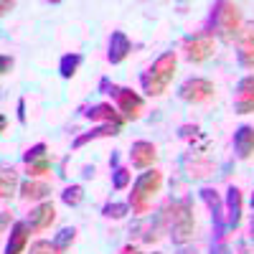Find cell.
I'll return each instance as SVG.
<instances>
[{
  "mask_svg": "<svg viewBox=\"0 0 254 254\" xmlns=\"http://www.w3.org/2000/svg\"><path fill=\"white\" fill-rule=\"evenodd\" d=\"M244 28V18H242V8L237 3L229 0H219L211 5V15H208V33L224 41V44H234Z\"/></svg>",
  "mask_w": 254,
  "mask_h": 254,
  "instance_id": "obj_1",
  "label": "cell"
},
{
  "mask_svg": "<svg viewBox=\"0 0 254 254\" xmlns=\"http://www.w3.org/2000/svg\"><path fill=\"white\" fill-rule=\"evenodd\" d=\"M163 216L168 221V234H171L173 244L186 247L190 239H193L196 219H193V201H190V198L171 201L163 208Z\"/></svg>",
  "mask_w": 254,
  "mask_h": 254,
  "instance_id": "obj_2",
  "label": "cell"
},
{
  "mask_svg": "<svg viewBox=\"0 0 254 254\" xmlns=\"http://www.w3.org/2000/svg\"><path fill=\"white\" fill-rule=\"evenodd\" d=\"M176 66H178V56L176 51H165L160 54L153 64L150 69L142 71L140 76V87L147 97H163L168 92V87H171V81L176 76Z\"/></svg>",
  "mask_w": 254,
  "mask_h": 254,
  "instance_id": "obj_3",
  "label": "cell"
},
{
  "mask_svg": "<svg viewBox=\"0 0 254 254\" xmlns=\"http://www.w3.org/2000/svg\"><path fill=\"white\" fill-rule=\"evenodd\" d=\"M160 186H163V173L158 171V168H150V171H145V173L137 176V181L132 183L130 201H127L135 216L150 214L153 198H155V193H160Z\"/></svg>",
  "mask_w": 254,
  "mask_h": 254,
  "instance_id": "obj_4",
  "label": "cell"
},
{
  "mask_svg": "<svg viewBox=\"0 0 254 254\" xmlns=\"http://www.w3.org/2000/svg\"><path fill=\"white\" fill-rule=\"evenodd\" d=\"M214 51H216V38L211 36L208 31H201V33H196V36L183 38V56H186V61H190V64H203V61H208L211 56H214Z\"/></svg>",
  "mask_w": 254,
  "mask_h": 254,
  "instance_id": "obj_5",
  "label": "cell"
},
{
  "mask_svg": "<svg viewBox=\"0 0 254 254\" xmlns=\"http://www.w3.org/2000/svg\"><path fill=\"white\" fill-rule=\"evenodd\" d=\"M214 94H216V87L206 76H190L178 87V97L188 104H203L208 99H214Z\"/></svg>",
  "mask_w": 254,
  "mask_h": 254,
  "instance_id": "obj_6",
  "label": "cell"
},
{
  "mask_svg": "<svg viewBox=\"0 0 254 254\" xmlns=\"http://www.w3.org/2000/svg\"><path fill=\"white\" fill-rule=\"evenodd\" d=\"M110 94L115 97L117 110H120V115H122L127 122H135V120L142 117V112H145V99H142L137 92L127 89V87H115V84H112Z\"/></svg>",
  "mask_w": 254,
  "mask_h": 254,
  "instance_id": "obj_7",
  "label": "cell"
},
{
  "mask_svg": "<svg viewBox=\"0 0 254 254\" xmlns=\"http://www.w3.org/2000/svg\"><path fill=\"white\" fill-rule=\"evenodd\" d=\"M201 198H203V203L211 211V219H214V226H216V239H224L229 226H226V214H224L221 196L216 193V188H201Z\"/></svg>",
  "mask_w": 254,
  "mask_h": 254,
  "instance_id": "obj_8",
  "label": "cell"
},
{
  "mask_svg": "<svg viewBox=\"0 0 254 254\" xmlns=\"http://www.w3.org/2000/svg\"><path fill=\"white\" fill-rule=\"evenodd\" d=\"M158 160V147L150 140H135L130 147V163L135 171H150Z\"/></svg>",
  "mask_w": 254,
  "mask_h": 254,
  "instance_id": "obj_9",
  "label": "cell"
},
{
  "mask_svg": "<svg viewBox=\"0 0 254 254\" xmlns=\"http://www.w3.org/2000/svg\"><path fill=\"white\" fill-rule=\"evenodd\" d=\"M234 112L237 115H252L254 112V74H247L237 84L234 94Z\"/></svg>",
  "mask_w": 254,
  "mask_h": 254,
  "instance_id": "obj_10",
  "label": "cell"
},
{
  "mask_svg": "<svg viewBox=\"0 0 254 254\" xmlns=\"http://www.w3.org/2000/svg\"><path fill=\"white\" fill-rule=\"evenodd\" d=\"M84 117H87L89 122H99V125H117V127H125V117L120 115L117 107H112L110 102H99L94 104V107H89L87 112H84Z\"/></svg>",
  "mask_w": 254,
  "mask_h": 254,
  "instance_id": "obj_11",
  "label": "cell"
},
{
  "mask_svg": "<svg viewBox=\"0 0 254 254\" xmlns=\"http://www.w3.org/2000/svg\"><path fill=\"white\" fill-rule=\"evenodd\" d=\"M242 190L237 186H229L226 198H224V214H226V226L229 231H237L242 224Z\"/></svg>",
  "mask_w": 254,
  "mask_h": 254,
  "instance_id": "obj_12",
  "label": "cell"
},
{
  "mask_svg": "<svg viewBox=\"0 0 254 254\" xmlns=\"http://www.w3.org/2000/svg\"><path fill=\"white\" fill-rule=\"evenodd\" d=\"M237 59L242 69H254V23L244 26L237 38Z\"/></svg>",
  "mask_w": 254,
  "mask_h": 254,
  "instance_id": "obj_13",
  "label": "cell"
},
{
  "mask_svg": "<svg viewBox=\"0 0 254 254\" xmlns=\"http://www.w3.org/2000/svg\"><path fill=\"white\" fill-rule=\"evenodd\" d=\"M26 221H28V226H31L33 231H46V229H51V224L56 221V206H54L51 201H44V203L33 206Z\"/></svg>",
  "mask_w": 254,
  "mask_h": 254,
  "instance_id": "obj_14",
  "label": "cell"
},
{
  "mask_svg": "<svg viewBox=\"0 0 254 254\" xmlns=\"http://www.w3.org/2000/svg\"><path fill=\"white\" fill-rule=\"evenodd\" d=\"M31 226L28 221H15L13 229H10V237H8V244H5V252L3 254H23L28 249V242H31Z\"/></svg>",
  "mask_w": 254,
  "mask_h": 254,
  "instance_id": "obj_15",
  "label": "cell"
},
{
  "mask_svg": "<svg viewBox=\"0 0 254 254\" xmlns=\"http://www.w3.org/2000/svg\"><path fill=\"white\" fill-rule=\"evenodd\" d=\"M132 51V41L127 38V33L122 31H112L110 36V51H107V61L110 64H122Z\"/></svg>",
  "mask_w": 254,
  "mask_h": 254,
  "instance_id": "obj_16",
  "label": "cell"
},
{
  "mask_svg": "<svg viewBox=\"0 0 254 254\" xmlns=\"http://www.w3.org/2000/svg\"><path fill=\"white\" fill-rule=\"evenodd\" d=\"M234 153L239 160H249L254 155V127L252 125H242L234 132Z\"/></svg>",
  "mask_w": 254,
  "mask_h": 254,
  "instance_id": "obj_17",
  "label": "cell"
},
{
  "mask_svg": "<svg viewBox=\"0 0 254 254\" xmlns=\"http://www.w3.org/2000/svg\"><path fill=\"white\" fill-rule=\"evenodd\" d=\"M122 132V127H117V125H97V127H92L89 132H81V135H76L74 137V142H71V147L74 150H81L87 142H92V140H99V137H117Z\"/></svg>",
  "mask_w": 254,
  "mask_h": 254,
  "instance_id": "obj_18",
  "label": "cell"
},
{
  "mask_svg": "<svg viewBox=\"0 0 254 254\" xmlns=\"http://www.w3.org/2000/svg\"><path fill=\"white\" fill-rule=\"evenodd\" d=\"M49 196H51V186H49L46 181H41V178H28V181L20 183V198L44 203Z\"/></svg>",
  "mask_w": 254,
  "mask_h": 254,
  "instance_id": "obj_19",
  "label": "cell"
},
{
  "mask_svg": "<svg viewBox=\"0 0 254 254\" xmlns=\"http://www.w3.org/2000/svg\"><path fill=\"white\" fill-rule=\"evenodd\" d=\"M15 193H20L18 171H15L13 165H3V171H0V198L10 201Z\"/></svg>",
  "mask_w": 254,
  "mask_h": 254,
  "instance_id": "obj_20",
  "label": "cell"
},
{
  "mask_svg": "<svg viewBox=\"0 0 254 254\" xmlns=\"http://www.w3.org/2000/svg\"><path fill=\"white\" fill-rule=\"evenodd\" d=\"M186 171H188V178H206L214 173V163H211L208 158H196V160H186Z\"/></svg>",
  "mask_w": 254,
  "mask_h": 254,
  "instance_id": "obj_21",
  "label": "cell"
},
{
  "mask_svg": "<svg viewBox=\"0 0 254 254\" xmlns=\"http://www.w3.org/2000/svg\"><path fill=\"white\" fill-rule=\"evenodd\" d=\"M81 54H64L61 56V61H59V74L64 76V79H71L76 71H79V66H81Z\"/></svg>",
  "mask_w": 254,
  "mask_h": 254,
  "instance_id": "obj_22",
  "label": "cell"
},
{
  "mask_svg": "<svg viewBox=\"0 0 254 254\" xmlns=\"http://www.w3.org/2000/svg\"><path fill=\"white\" fill-rule=\"evenodd\" d=\"M127 214H130V203H120V201H110L102 208L104 219H125Z\"/></svg>",
  "mask_w": 254,
  "mask_h": 254,
  "instance_id": "obj_23",
  "label": "cell"
},
{
  "mask_svg": "<svg viewBox=\"0 0 254 254\" xmlns=\"http://www.w3.org/2000/svg\"><path fill=\"white\" fill-rule=\"evenodd\" d=\"M49 158V145L46 142H36L33 147H28V150L23 153V163L26 165H33L38 160H46Z\"/></svg>",
  "mask_w": 254,
  "mask_h": 254,
  "instance_id": "obj_24",
  "label": "cell"
},
{
  "mask_svg": "<svg viewBox=\"0 0 254 254\" xmlns=\"http://www.w3.org/2000/svg\"><path fill=\"white\" fill-rule=\"evenodd\" d=\"M61 201L66 203V206H79L81 201H84V188L79 186V183H71V186H66L64 188V193H61Z\"/></svg>",
  "mask_w": 254,
  "mask_h": 254,
  "instance_id": "obj_25",
  "label": "cell"
},
{
  "mask_svg": "<svg viewBox=\"0 0 254 254\" xmlns=\"http://www.w3.org/2000/svg\"><path fill=\"white\" fill-rule=\"evenodd\" d=\"M76 242V229L74 226H64L59 234L54 237V244L61 249V252H66V249H71V244Z\"/></svg>",
  "mask_w": 254,
  "mask_h": 254,
  "instance_id": "obj_26",
  "label": "cell"
},
{
  "mask_svg": "<svg viewBox=\"0 0 254 254\" xmlns=\"http://www.w3.org/2000/svg\"><path fill=\"white\" fill-rule=\"evenodd\" d=\"M130 181H132V173L130 171H127V168H115V171H112V188L115 190H125L127 186H130Z\"/></svg>",
  "mask_w": 254,
  "mask_h": 254,
  "instance_id": "obj_27",
  "label": "cell"
},
{
  "mask_svg": "<svg viewBox=\"0 0 254 254\" xmlns=\"http://www.w3.org/2000/svg\"><path fill=\"white\" fill-rule=\"evenodd\" d=\"M28 254H64V252H61L54 242H49V239H38V242L31 244Z\"/></svg>",
  "mask_w": 254,
  "mask_h": 254,
  "instance_id": "obj_28",
  "label": "cell"
},
{
  "mask_svg": "<svg viewBox=\"0 0 254 254\" xmlns=\"http://www.w3.org/2000/svg\"><path fill=\"white\" fill-rule=\"evenodd\" d=\"M26 173H28V178H44V176H49L51 173V160L46 158V160H38L33 165H26Z\"/></svg>",
  "mask_w": 254,
  "mask_h": 254,
  "instance_id": "obj_29",
  "label": "cell"
},
{
  "mask_svg": "<svg viewBox=\"0 0 254 254\" xmlns=\"http://www.w3.org/2000/svg\"><path fill=\"white\" fill-rule=\"evenodd\" d=\"M13 66H15V61H13V56H3V59H0V74H10L13 71Z\"/></svg>",
  "mask_w": 254,
  "mask_h": 254,
  "instance_id": "obj_30",
  "label": "cell"
},
{
  "mask_svg": "<svg viewBox=\"0 0 254 254\" xmlns=\"http://www.w3.org/2000/svg\"><path fill=\"white\" fill-rule=\"evenodd\" d=\"M10 221H13V211H10V208H3V211H0V229L8 231Z\"/></svg>",
  "mask_w": 254,
  "mask_h": 254,
  "instance_id": "obj_31",
  "label": "cell"
},
{
  "mask_svg": "<svg viewBox=\"0 0 254 254\" xmlns=\"http://www.w3.org/2000/svg\"><path fill=\"white\" fill-rule=\"evenodd\" d=\"M181 137H198V127L196 125H183L181 127Z\"/></svg>",
  "mask_w": 254,
  "mask_h": 254,
  "instance_id": "obj_32",
  "label": "cell"
},
{
  "mask_svg": "<svg viewBox=\"0 0 254 254\" xmlns=\"http://www.w3.org/2000/svg\"><path fill=\"white\" fill-rule=\"evenodd\" d=\"M18 122L26 125L28 117H26V99H18Z\"/></svg>",
  "mask_w": 254,
  "mask_h": 254,
  "instance_id": "obj_33",
  "label": "cell"
},
{
  "mask_svg": "<svg viewBox=\"0 0 254 254\" xmlns=\"http://www.w3.org/2000/svg\"><path fill=\"white\" fill-rule=\"evenodd\" d=\"M211 254H229V247H226V242H224V239H216V244L211 247Z\"/></svg>",
  "mask_w": 254,
  "mask_h": 254,
  "instance_id": "obj_34",
  "label": "cell"
},
{
  "mask_svg": "<svg viewBox=\"0 0 254 254\" xmlns=\"http://www.w3.org/2000/svg\"><path fill=\"white\" fill-rule=\"evenodd\" d=\"M120 254H142V252H140V247H135V244H127V247L120 249Z\"/></svg>",
  "mask_w": 254,
  "mask_h": 254,
  "instance_id": "obj_35",
  "label": "cell"
},
{
  "mask_svg": "<svg viewBox=\"0 0 254 254\" xmlns=\"http://www.w3.org/2000/svg\"><path fill=\"white\" fill-rule=\"evenodd\" d=\"M13 8H15L13 0H10V3H8V0H3V3H0V13H3V15H5V13H10Z\"/></svg>",
  "mask_w": 254,
  "mask_h": 254,
  "instance_id": "obj_36",
  "label": "cell"
},
{
  "mask_svg": "<svg viewBox=\"0 0 254 254\" xmlns=\"http://www.w3.org/2000/svg\"><path fill=\"white\" fill-rule=\"evenodd\" d=\"M94 173H97L94 165H87V168H84V178H94Z\"/></svg>",
  "mask_w": 254,
  "mask_h": 254,
  "instance_id": "obj_37",
  "label": "cell"
},
{
  "mask_svg": "<svg viewBox=\"0 0 254 254\" xmlns=\"http://www.w3.org/2000/svg\"><path fill=\"white\" fill-rule=\"evenodd\" d=\"M110 168L115 171V168H120V155L117 153H112V158H110Z\"/></svg>",
  "mask_w": 254,
  "mask_h": 254,
  "instance_id": "obj_38",
  "label": "cell"
},
{
  "mask_svg": "<svg viewBox=\"0 0 254 254\" xmlns=\"http://www.w3.org/2000/svg\"><path fill=\"white\" fill-rule=\"evenodd\" d=\"M178 254H198V252H196V249H193V247H183V249H181V252H178Z\"/></svg>",
  "mask_w": 254,
  "mask_h": 254,
  "instance_id": "obj_39",
  "label": "cell"
},
{
  "mask_svg": "<svg viewBox=\"0 0 254 254\" xmlns=\"http://www.w3.org/2000/svg\"><path fill=\"white\" fill-rule=\"evenodd\" d=\"M249 237H252V242H254V216H252V226H249Z\"/></svg>",
  "mask_w": 254,
  "mask_h": 254,
  "instance_id": "obj_40",
  "label": "cell"
},
{
  "mask_svg": "<svg viewBox=\"0 0 254 254\" xmlns=\"http://www.w3.org/2000/svg\"><path fill=\"white\" fill-rule=\"evenodd\" d=\"M252 206H254V196H252Z\"/></svg>",
  "mask_w": 254,
  "mask_h": 254,
  "instance_id": "obj_41",
  "label": "cell"
},
{
  "mask_svg": "<svg viewBox=\"0 0 254 254\" xmlns=\"http://www.w3.org/2000/svg\"><path fill=\"white\" fill-rule=\"evenodd\" d=\"M153 254H160V252H153Z\"/></svg>",
  "mask_w": 254,
  "mask_h": 254,
  "instance_id": "obj_42",
  "label": "cell"
}]
</instances>
